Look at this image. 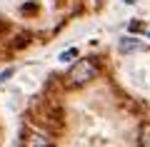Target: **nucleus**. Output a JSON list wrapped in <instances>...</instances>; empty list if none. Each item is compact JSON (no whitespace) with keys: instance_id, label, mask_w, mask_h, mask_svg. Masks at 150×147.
Returning <instances> with one entry per match:
<instances>
[{"instance_id":"f257e3e1","label":"nucleus","mask_w":150,"mask_h":147,"mask_svg":"<svg viewBox=\"0 0 150 147\" xmlns=\"http://www.w3.org/2000/svg\"><path fill=\"white\" fill-rule=\"evenodd\" d=\"M98 77V65L93 63L90 58H80L75 60L73 68L68 70V82L75 85V87H83V85L93 82V80Z\"/></svg>"},{"instance_id":"f03ea898","label":"nucleus","mask_w":150,"mask_h":147,"mask_svg":"<svg viewBox=\"0 0 150 147\" xmlns=\"http://www.w3.org/2000/svg\"><path fill=\"white\" fill-rule=\"evenodd\" d=\"M23 147H55V142H53V137L48 135V132H43V130H28L25 132V137H23Z\"/></svg>"},{"instance_id":"7ed1b4c3","label":"nucleus","mask_w":150,"mask_h":147,"mask_svg":"<svg viewBox=\"0 0 150 147\" xmlns=\"http://www.w3.org/2000/svg\"><path fill=\"white\" fill-rule=\"evenodd\" d=\"M118 50L123 55H130V53H143V50H148V45L143 40H138V37H120Z\"/></svg>"},{"instance_id":"20e7f679","label":"nucleus","mask_w":150,"mask_h":147,"mask_svg":"<svg viewBox=\"0 0 150 147\" xmlns=\"http://www.w3.org/2000/svg\"><path fill=\"white\" fill-rule=\"evenodd\" d=\"M138 140H140V147H150V122H143Z\"/></svg>"},{"instance_id":"39448f33","label":"nucleus","mask_w":150,"mask_h":147,"mask_svg":"<svg viewBox=\"0 0 150 147\" xmlns=\"http://www.w3.org/2000/svg\"><path fill=\"white\" fill-rule=\"evenodd\" d=\"M73 58H78V50H75V47H70V50H65V53L60 55V63H70Z\"/></svg>"},{"instance_id":"423d86ee","label":"nucleus","mask_w":150,"mask_h":147,"mask_svg":"<svg viewBox=\"0 0 150 147\" xmlns=\"http://www.w3.org/2000/svg\"><path fill=\"white\" fill-rule=\"evenodd\" d=\"M13 72H15V70H13V68H10V70H5V72H3V75H0V85H3V82H5V80H8V77H10V75H13Z\"/></svg>"},{"instance_id":"0eeeda50","label":"nucleus","mask_w":150,"mask_h":147,"mask_svg":"<svg viewBox=\"0 0 150 147\" xmlns=\"http://www.w3.org/2000/svg\"><path fill=\"white\" fill-rule=\"evenodd\" d=\"M125 5H135V3H138V0H123Z\"/></svg>"}]
</instances>
